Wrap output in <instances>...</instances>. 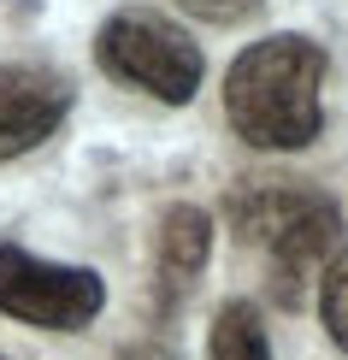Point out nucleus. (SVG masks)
Returning <instances> with one entry per match:
<instances>
[{"mask_svg":"<svg viewBox=\"0 0 348 360\" xmlns=\"http://www.w3.org/2000/svg\"><path fill=\"white\" fill-rule=\"evenodd\" d=\"M325 48L307 36H266L236 53L224 77V118L248 148H307L325 124Z\"/></svg>","mask_w":348,"mask_h":360,"instance_id":"f257e3e1","label":"nucleus"},{"mask_svg":"<svg viewBox=\"0 0 348 360\" xmlns=\"http://www.w3.org/2000/svg\"><path fill=\"white\" fill-rule=\"evenodd\" d=\"M231 224L236 236L266 260L278 302H301L307 278H325V266L337 260V236H342V207L313 184H260L231 195Z\"/></svg>","mask_w":348,"mask_h":360,"instance_id":"f03ea898","label":"nucleus"},{"mask_svg":"<svg viewBox=\"0 0 348 360\" xmlns=\"http://www.w3.org/2000/svg\"><path fill=\"white\" fill-rule=\"evenodd\" d=\"M95 53H101V65H107L118 83L148 89V95L165 101V107L195 101L201 71H207L201 48H195L172 18H160V12H148V6L112 12V18L101 24V36H95Z\"/></svg>","mask_w":348,"mask_h":360,"instance_id":"7ed1b4c3","label":"nucleus"},{"mask_svg":"<svg viewBox=\"0 0 348 360\" xmlns=\"http://www.w3.org/2000/svg\"><path fill=\"white\" fill-rule=\"evenodd\" d=\"M107 307V283L89 266L36 260L18 243H0V313L36 331H83Z\"/></svg>","mask_w":348,"mask_h":360,"instance_id":"20e7f679","label":"nucleus"},{"mask_svg":"<svg viewBox=\"0 0 348 360\" xmlns=\"http://www.w3.org/2000/svg\"><path fill=\"white\" fill-rule=\"evenodd\" d=\"M71 112V89L59 71L41 65H0V160L41 148Z\"/></svg>","mask_w":348,"mask_h":360,"instance_id":"39448f33","label":"nucleus"},{"mask_svg":"<svg viewBox=\"0 0 348 360\" xmlns=\"http://www.w3.org/2000/svg\"><path fill=\"white\" fill-rule=\"evenodd\" d=\"M207 254H213V219H207L201 207H172V213L160 219V260H154L160 313H172V307L195 290Z\"/></svg>","mask_w":348,"mask_h":360,"instance_id":"423d86ee","label":"nucleus"},{"mask_svg":"<svg viewBox=\"0 0 348 360\" xmlns=\"http://www.w3.org/2000/svg\"><path fill=\"white\" fill-rule=\"evenodd\" d=\"M213 360H271L254 302H224L213 319Z\"/></svg>","mask_w":348,"mask_h":360,"instance_id":"0eeeda50","label":"nucleus"},{"mask_svg":"<svg viewBox=\"0 0 348 360\" xmlns=\"http://www.w3.org/2000/svg\"><path fill=\"white\" fill-rule=\"evenodd\" d=\"M319 313H325L330 342L348 354V248L325 266V278H319Z\"/></svg>","mask_w":348,"mask_h":360,"instance_id":"6e6552de","label":"nucleus"},{"mask_svg":"<svg viewBox=\"0 0 348 360\" xmlns=\"http://www.w3.org/2000/svg\"><path fill=\"white\" fill-rule=\"evenodd\" d=\"M254 6H260V0H183V12H195V18H207V24H236V18H248Z\"/></svg>","mask_w":348,"mask_h":360,"instance_id":"1a4fd4ad","label":"nucleus"}]
</instances>
